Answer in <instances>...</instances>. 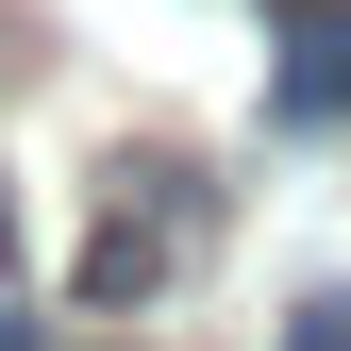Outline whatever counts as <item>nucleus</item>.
Here are the masks:
<instances>
[{
    "mask_svg": "<svg viewBox=\"0 0 351 351\" xmlns=\"http://www.w3.org/2000/svg\"><path fill=\"white\" fill-rule=\"evenodd\" d=\"M285 117H351V0H285V67H268Z\"/></svg>",
    "mask_w": 351,
    "mask_h": 351,
    "instance_id": "obj_1",
    "label": "nucleus"
},
{
    "mask_svg": "<svg viewBox=\"0 0 351 351\" xmlns=\"http://www.w3.org/2000/svg\"><path fill=\"white\" fill-rule=\"evenodd\" d=\"M117 217H151L167 251H201L217 234V167H184V151H117V184H101Z\"/></svg>",
    "mask_w": 351,
    "mask_h": 351,
    "instance_id": "obj_2",
    "label": "nucleus"
},
{
    "mask_svg": "<svg viewBox=\"0 0 351 351\" xmlns=\"http://www.w3.org/2000/svg\"><path fill=\"white\" fill-rule=\"evenodd\" d=\"M167 268H184V251H167L151 217H117V201H101V234H84V268H67V301H84V318H117V301H151Z\"/></svg>",
    "mask_w": 351,
    "mask_h": 351,
    "instance_id": "obj_3",
    "label": "nucleus"
},
{
    "mask_svg": "<svg viewBox=\"0 0 351 351\" xmlns=\"http://www.w3.org/2000/svg\"><path fill=\"white\" fill-rule=\"evenodd\" d=\"M285 351H351V285H301L285 301Z\"/></svg>",
    "mask_w": 351,
    "mask_h": 351,
    "instance_id": "obj_4",
    "label": "nucleus"
},
{
    "mask_svg": "<svg viewBox=\"0 0 351 351\" xmlns=\"http://www.w3.org/2000/svg\"><path fill=\"white\" fill-rule=\"evenodd\" d=\"M0 301H34V251H17V184H0Z\"/></svg>",
    "mask_w": 351,
    "mask_h": 351,
    "instance_id": "obj_5",
    "label": "nucleus"
}]
</instances>
